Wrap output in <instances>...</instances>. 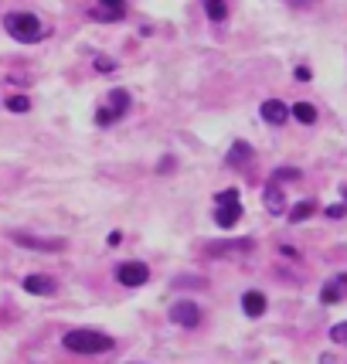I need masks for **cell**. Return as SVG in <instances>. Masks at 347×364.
Returning <instances> with one entry per match:
<instances>
[{
  "label": "cell",
  "instance_id": "obj_1",
  "mask_svg": "<svg viewBox=\"0 0 347 364\" xmlns=\"http://www.w3.org/2000/svg\"><path fill=\"white\" fill-rule=\"evenodd\" d=\"M4 31L11 34L14 41H21V45H38L48 34V28L34 14H28V11H11L4 17Z\"/></svg>",
  "mask_w": 347,
  "mask_h": 364
},
{
  "label": "cell",
  "instance_id": "obj_2",
  "mask_svg": "<svg viewBox=\"0 0 347 364\" xmlns=\"http://www.w3.org/2000/svg\"><path fill=\"white\" fill-rule=\"evenodd\" d=\"M65 350H72V354H102V350H112V337L102 331H68L62 337Z\"/></svg>",
  "mask_w": 347,
  "mask_h": 364
},
{
  "label": "cell",
  "instance_id": "obj_3",
  "mask_svg": "<svg viewBox=\"0 0 347 364\" xmlns=\"http://www.w3.org/2000/svg\"><path fill=\"white\" fill-rule=\"evenodd\" d=\"M242 218V198L235 188H225L221 194H215V222L221 228H232Z\"/></svg>",
  "mask_w": 347,
  "mask_h": 364
},
{
  "label": "cell",
  "instance_id": "obj_4",
  "mask_svg": "<svg viewBox=\"0 0 347 364\" xmlns=\"http://www.w3.org/2000/svg\"><path fill=\"white\" fill-rule=\"evenodd\" d=\"M129 109V92L127 89H112L110 99L99 106V112H95V123L99 127H112V123H119L123 119V112Z\"/></svg>",
  "mask_w": 347,
  "mask_h": 364
},
{
  "label": "cell",
  "instance_id": "obj_5",
  "mask_svg": "<svg viewBox=\"0 0 347 364\" xmlns=\"http://www.w3.org/2000/svg\"><path fill=\"white\" fill-rule=\"evenodd\" d=\"M171 320L177 323V327L194 331V327L201 323V310H198V303L194 300H177V303H171Z\"/></svg>",
  "mask_w": 347,
  "mask_h": 364
},
{
  "label": "cell",
  "instance_id": "obj_6",
  "mask_svg": "<svg viewBox=\"0 0 347 364\" xmlns=\"http://www.w3.org/2000/svg\"><path fill=\"white\" fill-rule=\"evenodd\" d=\"M347 300V272H337V276H331L327 283H324V289H320V303L324 306H333V303Z\"/></svg>",
  "mask_w": 347,
  "mask_h": 364
},
{
  "label": "cell",
  "instance_id": "obj_7",
  "mask_svg": "<svg viewBox=\"0 0 347 364\" xmlns=\"http://www.w3.org/2000/svg\"><path fill=\"white\" fill-rule=\"evenodd\" d=\"M116 279L123 286H143L150 279V269H146V262H123V266L116 269Z\"/></svg>",
  "mask_w": 347,
  "mask_h": 364
},
{
  "label": "cell",
  "instance_id": "obj_8",
  "mask_svg": "<svg viewBox=\"0 0 347 364\" xmlns=\"http://www.w3.org/2000/svg\"><path fill=\"white\" fill-rule=\"evenodd\" d=\"M11 238H14L17 245H28V249H34V252H62V249H65L62 238H34V235H24V232H14Z\"/></svg>",
  "mask_w": 347,
  "mask_h": 364
},
{
  "label": "cell",
  "instance_id": "obj_9",
  "mask_svg": "<svg viewBox=\"0 0 347 364\" xmlns=\"http://www.w3.org/2000/svg\"><path fill=\"white\" fill-rule=\"evenodd\" d=\"M92 17L95 21H106V24L123 21V17H127V0H99L92 7Z\"/></svg>",
  "mask_w": 347,
  "mask_h": 364
},
{
  "label": "cell",
  "instance_id": "obj_10",
  "mask_svg": "<svg viewBox=\"0 0 347 364\" xmlns=\"http://www.w3.org/2000/svg\"><path fill=\"white\" fill-rule=\"evenodd\" d=\"M259 112H262V119H266L269 127H283L286 119H289V106H286V102H279V99H266Z\"/></svg>",
  "mask_w": 347,
  "mask_h": 364
},
{
  "label": "cell",
  "instance_id": "obj_11",
  "mask_svg": "<svg viewBox=\"0 0 347 364\" xmlns=\"http://www.w3.org/2000/svg\"><path fill=\"white\" fill-rule=\"evenodd\" d=\"M55 279L45 276V272H38V276H24V293H38V296H48V293H55Z\"/></svg>",
  "mask_w": 347,
  "mask_h": 364
},
{
  "label": "cell",
  "instance_id": "obj_12",
  "mask_svg": "<svg viewBox=\"0 0 347 364\" xmlns=\"http://www.w3.org/2000/svg\"><path fill=\"white\" fill-rule=\"evenodd\" d=\"M242 310H245L249 317H262V314H266V296H262L259 289H249V293L242 296Z\"/></svg>",
  "mask_w": 347,
  "mask_h": 364
},
{
  "label": "cell",
  "instance_id": "obj_13",
  "mask_svg": "<svg viewBox=\"0 0 347 364\" xmlns=\"http://www.w3.org/2000/svg\"><path fill=\"white\" fill-rule=\"evenodd\" d=\"M266 208L272 211V215H283V208H286V194L279 191L276 181H269L266 184Z\"/></svg>",
  "mask_w": 347,
  "mask_h": 364
},
{
  "label": "cell",
  "instance_id": "obj_14",
  "mask_svg": "<svg viewBox=\"0 0 347 364\" xmlns=\"http://www.w3.org/2000/svg\"><path fill=\"white\" fill-rule=\"evenodd\" d=\"M205 14L215 21V24H221L225 17H228V7H225V0H205Z\"/></svg>",
  "mask_w": 347,
  "mask_h": 364
},
{
  "label": "cell",
  "instance_id": "obj_15",
  "mask_svg": "<svg viewBox=\"0 0 347 364\" xmlns=\"http://www.w3.org/2000/svg\"><path fill=\"white\" fill-rule=\"evenodd\" d=\"M289 116H297V119H300V123H306V127H310V123H316V109L310 106V102H297V106L289 109Z\"/></svg>",
  "mask_w": 347,
  "mask_h": 364
},
{
  "label": "cell",
  "instance_id": "obj_16",
  "mask_svg": "<svg viewBox=\"0 0 347 364\" xmlns=\"http://www.w3.org/2000/svg\"><path fill=\"white\" fill-rule=\"evenodd\" d=\"M314 211H316L314 201H300V205H297L293 211H289V222H293V225H297V222H306V218H310Z\"/></svg>",
  "mask_w": 347,
  "mask_h": 364
},
{
  "label": "cell",
  "instance_id": "obj_17",
  "mask_svg": "<svg viewBox=\"0 0 347 364\" xmlns=\"http://www.w3.org/2000/svg\"><path fill=\"white\" fill-rule=\"evenodd\" d=\"M245 157H252V146L238 140L235 146H232V154H228V164H238V160H245Z\"/></svg>",
  "mask_w": 347,
  "mask_h": 364
},
{
  "label": "cell",
  "instance_id": "obj_18",
  "mask_svg": "<svg viewBox=\"0 0 347 364\" xmlns=\"http://www.w3.org/2000/svg\"><path fill=\"white\" fill-rule=\"evenodd\" d=\"M7 109L11 112H28L31 109V99H28V95H11V99H7Z\"/></svg>",
  "mask_w": 347,
  "mask_h": 364
},
{
  "label": "cell",
  "instance_id": "obj_19",
  "mask_svg": "<svg viewBox=\"0 0 347 364\" xmlns=\"http://www.w3.org/2000/svg\"><path fill=\"white\" fill-rule=\"evenodd\" d=\"M331 341L333 344H347V320H341V323L331 327Z\"/></svg>",
  "mask_w": 347,
  "mask_h": 364
},
{
  "label": "cell",
  "instance_id": "obj_20",
  "mask_svg": "<svg viewBox=\"0 0 347 364\" xmlns=\"http://www.w3.org/2000/svg\"><path fill=\"white\" fill-rule=\"evenodd\" d=\"M272 181L279 184V181H300V171H293V167H279L276 174H272Z\"/></svg>",
  "mask_w": 347,
  "mask_h": 364
},
{
  "label": "cell",
  "instance_id": "obj_21",
  "mask_svg": "<svg viewBox=\"0 0 347 364\" xmlns=\"http://www.w3.org/2000/svg\"><path fill=\"white\" fill-rule=\"evenodd\" d=\"M344 211H347V205H331L327 208V218H344Z\"/></svg>",
  "mask_w": 347,
  "mask_h": 364
},
{
  "label": "cell",
  "instance_id": "obj_22",
  "mask_svg": "<svg viewBox=\"0 0 347 364\" xmlns=\"http://www.w3.org/2000/svg\"><path fill=\"white\" fill-rule=\"evenodd\" d=\"M95 68H99V72H112L116 65H112V62H106V58H95Z\"/></svg>",
  "mask_w": 347,
  "mask_h": 364
},
{
  "label": "cell",
  "instance_id": "obj_23",
  "mask_svg": "<svg viewBox=\"0 0 347 364\" xmlns=\"http://www.w3.org/2000/svg\"><path fill=\"white\" fill-rule=\"evenodd\" d=\"M344 198H347V191H344Z\"/></svg>",
  "mask_w": 347,
  "mask_h": 364
}]
</instances>
